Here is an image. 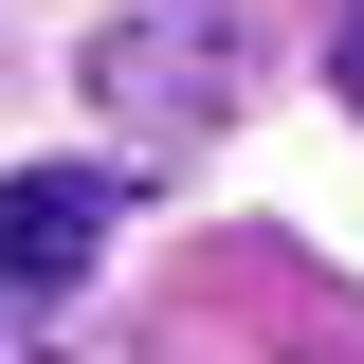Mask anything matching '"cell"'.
I'll return each mask as SVG.
<instances>
[{"mask_svg":"<svg viewBox=\"0 0 364 364\" xmlns=\"http://www.w3.org/2000/svg\"><path fill=\"white\" fill-rule=\"evenodd\" d=\"M109 219H128V182H91V164H37V182H0V310L73 291V273L109 255Z\"/></svg>","mask_w":364,"mask_h":364,"instance_id":"2","label":"cell"},{"mask_svg":"<svg viewBox=\"0 0 364 364\" xmlns=\"http://www.w3.org/2000/svg\"><path fill=\"white\" fill-rule=\"evenodd\" d=\"M328 91H346V109H364V18H346V37H328Z\"/></svg>","mask_w":364,"mask_h":364,"instance_id":"3","label":"cell"},{"mask_svg":"<svg viewBox=\"0 0 364 364\" xmlns=\"http://www.w3.org/2000/svg\"><path fill=\"white\" fill-rule=\"evenodd\" d=\"M91 91H109V128L200 146V128L237 109V18H219V0H146V18H109V37H91Z\"/></svg>","mask_w":364,"mask_h":364,"instance_id":"1","label":"cell"},{"mask_svg":"<svg viewBox=\"0 0 364 364\" xmlns=\"http://www.w3.org/2000/svg\"><path fill=\"white\" fill-rule=\"evenodd\" d=\"M0 364H37V346H0Z\"/></svg>","mask_w":364,"mask_h":364,"instance_id":"4","label":"cell"}]
</instances>
